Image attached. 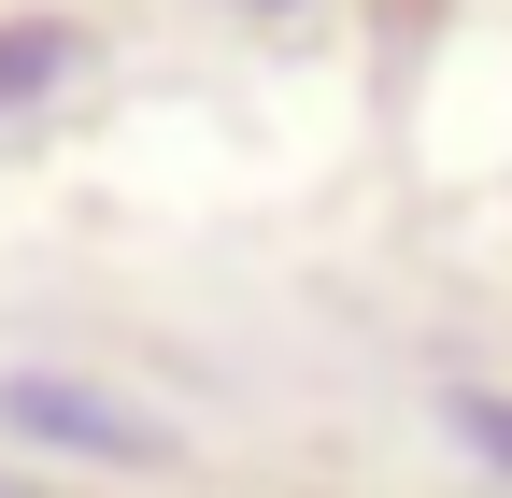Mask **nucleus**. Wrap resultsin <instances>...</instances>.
Wrapping results in <instances>:
<instances>
[{
  "label": "nucleus",
  "instance_id": "obj_1",
  "mask_svg": "<svg viewBox=\"0 0 512 498\" xmlns=\"http://www.w3.org/2000/svg\"><path fill=\"white\" fill-rule=\"evenodd\" d=\"M0 413L29 427V442H72V456H157V427L128 413V399H100V385H57V370H15V385H0Z\"/></svg>",
  "mask_w": 512,
  "mask_h": 498
},
{
  "label": "nucleus",
  "instance_id": "obj_2",
  "mask_svg": "<svg viewBox=\"0 0 512 498\" xmlns=\"http://www.w3.org/2000/svg\"><path fill=\"white\" fill-rule=\"evenodd\" d=\"M441 427H456V442L512 484V399H498V385H441Z\"/></svg>",
  "mask_w": 512,
  "mask_h": 498
},
{
  "label": "nucleus",
  "instance_id": "obj_3",
  "mask_svg": "<svg viewBox=\"0 0 512 498\" xmlns=\"http://www.w3.org/2000/svg\"><path fill=\"white\" fill-rule=\"evenodd\" d=\"M57 72V29H29V43H0V100H15V86H43Z\"/></svg>",
  "mask_w": 512,
  "mask_h": 498
},
{
  "label": "nucleus",
  "instance_id": "obj_4",
  "mask_svg": "<svg viewBox=\"0 0 512 498\" xmlns=\"http://www.w3.org/2000/svg\"><path fill=\"white\" fill-rule=\"evenodd\" d=\"M0 498H29V484H0Z\"/></svg>",
  "mask_w": 512,
  "mask_h": 498
}]
</instances>
